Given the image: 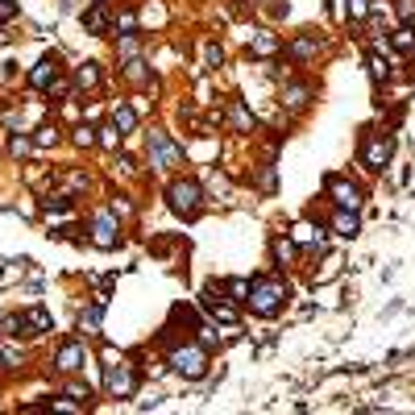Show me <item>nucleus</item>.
<instances>
[{"label":"nucleus","instance_id":"1","mask_svg":"<svg viewBox=\"0 0 415 415\" xmlns=\"http://www.w3.org/2000/svg\"><path fill=\"white\" fill-rule=\"evenodd\" d=\"M287 299H291V287H287L278 274H262V278L249 283V308H253L258 316H278V312L287 308Z\"/></svg>","mask_w":415,"mask_h":415},{"label":"nucleus","instance_id":"2","mask_svg":"<svg viewBox=\"0 0 415 415\" xmlns=\"http://www.w3.org/2000/svg\"><path fill=\"white\" fill-rule=\"evenodd\" d=\"M104 387H108L112 399H133L137 374H133V366H125L117 353H104Z\"/></svg>","mask_w":415,"mask_h":415},{"label":"nucleus","instance_id":"3","mask_svg":"<svg viewBox=\"0 0 415 415\" xmlns=\"http://www.w3.org/2000/svg\"><path fill=\"white\" fill-rule=\"evenodd\" d=\"M167 204H171L174 216L191 220L199 212V204H204V191H199L196 179H174L171 187H167Z\"/></svg>","mask_w":415,"mask_h":415},{"label":"nucleus","instance_id":"4","mask_svg":"<svg viewBox=\"0 0 415 415\" xmlns=\"http://www.w3.org/2000/svg\"><path fill=\"white\" fill-rule=\"evenodd\" d=\"M171 366L183 374V378H204L208 374V349L204 345H179V349H171Z\"/></svg>","mask_w":415,"mask_h":415},{"label":"nucleus","instance_id":"5","mask_svg":"<svg viewBox=\"0 0 415 415\" xmlns=\"http://www.w3.org/2000/svg\"><path fill=\"white\" fill-rule=\"evenodd\" d=\"M179 158H183V149L167 133H149V171H171V167H179Z\"/></svg>","mask_w":415,"mask_h":415},{"label":"nucleus","instance_id":"6","mask_svg":"<svg viewBox=\"0 0 415 415\" xmlns=\"http://www.w3.org/2000/svg\"><path fill=\"white\" fill-rule=\"evenodd\" d=\"M4 328H9L13 337H17V332H25V337H38V332H50V328H54V320H50L46 308H29V312H21V316H13Z\"/></svg>","mask_w":415,"mask_h":415},{"label":"nucleus","instance_id":"7","mask_svg":"<svg viewBox=\"0 0 415 415\" xmlns=\"http://www.w3.org/2000/svg\"><path fill=\"white\" fill-rule=\"evenodd\" d=\"M391 154H394V142L382 137V133H374V137H366V146H362V162H366L369 171H382L391 162Z\"/></svg>","mask_w":415,"mask_h":415},{"label":"nucleus","instance_id":"8","mask_svg":"<svg viewBox=\"0 0 415 415\" xmlns=\"http://www.w3.org/2000/svg\"><path fill=\"white\" fill-rule=\"evenodd\" d=\"M92 245L100 249H117L121 245V228H117V216L112 212H100L96 224H92Z\"/></svg>","mask_w":415,"mask_h":415},{"label":"nucleus","instance_id":"9","mask_svg":"<svg viewBox=\"0 0 415 415\" xmlns=\"http://www.w3.org/2000/svg\"><path fill=\"white\" fill-rule=\"evenodd\" d=\"M204 312L216 320V324H237V308H228V303H224L220 287H208V291H204Z\"/></svg>","mask_w":415,"mask_h":415},{"label":"nucleus","instance_id":"10","mask_svg":"<svg viewBox=\"0 0 415 415\" xmlns=\"http://www.w3.org/2000/svg\"><path fill=\"white\" fill-rule=\"evenodd\" d=\"M328 196L337 199V208H362V187L349 179H328Z\"/></svg>","mask_w":415,"mask_h":415},{"label":"nucleus","instance_id":"11","mask_svg":"<svg viewBox=\"0 0 415 415\" xmlns=\"http://www.w3.org/2000/svg\"><path fill=\"white\" fill-rule=\"evenodd\" d=\"M83 341H67L63 349H58V357H54V369L58 374H75V369H83Z\"/></svg>","mask_w":415,"mask_h":415},{"label":"nucleus","instance_id":"12","mask_svg":"<svg viewBox=\"0 0 415 415\" xmlns=\"http://www.w3.org/2000/svg\"><path fill=\"white\" fill-rule=\"evenodd\" d=\"M54 79H58V63H54V58H42V63L29 71V83H33L38 92H50V83H54Z\"/></svg>","mask_w":415,"mask_h":415},{"label":"nucleus","instance_id":"13","mask_svg":"<svg viewBox=\"0 0 415 415\" xmlns=\"http://www.w3.org/2000/svg\"><path fill=\"white\" fill-rule=\"evenodd\" d=\"M332 228H337V237H357V228H362L357 208H341V212L332 216Z\"/></svg>","mask_w":415,"mask_h":415},{"label":"nucleus","instance_id":"14","mask_svg":"<svg viewBox=\"0 0 415 415\" xmlns=\"http://www.w3.org/2000/svg\"><path fill=\"white\" fill-rule=\"evenodd\" d=\"M308 100H312V88H308V83H291V88H283V104L295 108V112H299Z\"/></svg>","mask_w":415,"mask_h":415},{"label":"nucleus","instance_id":"15","mask_svg":"<svg viewBox=\"0 0 415 415\" xmlns=\"http://www.w3.org/2000/svg\"><path fill=\"white\" fill-rule=\"evenodd\" d=\"M274 50H278V38L274 33H253V42H249V54L253 58H270Z\"/></svg>","mask_w":415,"mask_h":415},{"label":"nucleus","instance_id":"16","mask_svg":"<svg viewBox=\"0 0 415 415\" xmlns=\"http://www.w3.org/2000/svg\"><path fill=\"white\" fill-rule=\"evenodd\" d=\"M100 316H104V303H92V308L79 316V328H83V337H96V332H100Z\"/></svg>","mask_w":415,"mask_h":415},{"label":"nucleus","instance_id":"17","mask_svg":"<svg viewBox=\"0 0 415 415\" xmlns=\"http://www.w3.org/2000/svg\"><path fill=\"white\" fill-rule=\"evenodd\" d=\"M112 125H117L121 133H133V129H137V112H133L129 104H117V108H112Z\"/></svg>","mask_w":415,"mask_h":415},{"label":"nucleus","instance_id":"18","mask_svg":"<svg viewBox=\"0 0 415 415\" xmlns=\"http://www.w3.org/2000/svg\"><path fill=\"white\" fill-rule=\"evenodd\" d=\"M316 50H320L316 38H295V42H291V58H295V63H308Z\"/></svg>","mask_w":415,"mask_h":415},{"label":"nucleus","instance_id":"19","mask_svg":"<svg viewBox=\"0 0 415 415\" xmlns=\"http://www.w3.org/2000/svg\"><path fill=\"white\" fill-rule=\"evenodd\" d=\"M83 29H88V33H104V29H108V13H104V9H88V13H83Z\"/></svg>","mask_w":415,"mask_h":415},{"label":"nucleus","instance_id":"20","mask_svg":"<svg viewBox=\"0 0 415 415\" xmlns=\"http://www.w3.org/2000/svg\"><path fill=\"white\" fill-rule=\"evenodd\" d=\"M228 125L241 129V133H249V129H253V112H245V104H228Z\"/></svg>","mask_w":415,"mask_h":415},{"label":"nucleus","instance_id":"21","mask_svg":"<svg viewBox=\"0 0 415 415\" xmlns=\"http://www.w3.org/2000/svg\"><path fill=\"white\" fill-rule=\"evenodd\" d=\"M391 42H394V50H399V54H411V50H415V29H411V25H399Z\"/></svg>","mask_w":415,"mask_h":415},{"label":"nucleus","instance_id":"22","mask_svg":"<svg viewBox=\"0 0 415 415\" xmlns=\"http://www.w3.org/2000/svg\"><path fill=\"white\" fill-rule=\"evenodd\" d=\"M291 237H295L299 245H316V249L324 245V233H316L312 224H295V233H291Z\"/></svg>","mask_w":415,"mask_h":415},{"label":"nucleus","instance_id":"23","mask_svg":"<svg viewBox=\"0 0 415 415\" xmlns=\"http://www.w3.org/2000/svg\"><path fill=\"white\" fill-rule=\"evenodd\" d=\"M75 83H79V88H96V83H100V71H96V63H83V67L75 71Z\"/></svg>","mask_w":415,"mask_h":415},{"label":"nucleus","instance_id":"24","mask_svg":"<svg viewBox=\"0 0 415 415\" xmlns=\"http://www.w3.org/2000/svg\"><path fill=\"white\" fill-rule=\"evenodd\" d=\"M224 291L233 295V303H249V283H245V278H228Z\"/></svg>","mask_w":415,"mask_h":415},{"label":"nucleus","instance_id":"25","mask_svg":"<svg viewBox=\"0 0 415 415\" xmlns=\"http://www.w3.org/2000/svg\"><path fill=\"white\" fill-rule=\"evenodd\" d=\"M295 253H299V241H283V237H278V241H274V258H278V262H295Z\"/></svg>","mask_w":415,"mask_h":415},{"label":"nucleus","instance_id":"26","mask_svg":"<svg viewBox=\"0 0 415 415\" xmlns=\"http://www.w3.org/2000/svg\"><path fill=\"white\" fill-rule=\"evenodd\" d=\"M369 75H374V79H391V63L378 58V54H369Z\"/></svg>","mask_w":415,"mask_h":415},{"label":"nucleus","instance_id":"27","mask_svg":"<svg viewBox=\"0 0 415 415\" xmlns=\"http://www.w3.org/2000/svg\"><path fill=\"white\" fill-rule=\"evenodd\" d=\"M125 75H129L133 83H146V63H137V58H129V63H125Z\"/></svg>","mask_w":415,"mask_h":415},{"label":"nucleus","instance_id":"28","mask_svg":"<svg viewBox=\"0 0 415 415\" xmlns=\"http://www.w3.org/2000/svg\"><path fill=\"white\" fill-rule=\"evenodd\" d=\"M75 146H96V129L92 125H79L75 129Z\"/></svg>","mask_w":415,"mask_h":415},{"label":"nucleus","instance_id":"29","mask_svg":"<svg viewBox=\"0 0 415 415\" xmlns=\"http://www.w3.org/2000/svg\"><path fill=\"white\" fill-rule=\"evenodd\" d=\"M366 13H369V0H349V17H353V21H362Z\"/></svg>","mask_w":415,"mask_h":415},{"label":"nucleus","instance_id":"30","mask_svg":"<svg viewBox=\"0 0 415 415\" xmlns=\"http://www.w3.org/2000/svg\"><path fill=\"white\" fill-rule=\"evenodd\" d=\"M17 17V0H0V25Z\"/></svg>","mask_w":415,"mask_h":415},{"label":"nucleus","instance_id":"31","mask_svg":"<svg viewBox=\"0 0 415 415\" xmlns=\"http://www.w3.org/2000/svg\"><path fill=\"white\" fill-rule=\"evenodd\" d=\"M54 411H83V403H71V399H50Z\"/></svg>","mask_w":415,"mask_h":415},{"label":"nucleus","instance_id":"32","mask_svg":"<svg viewBox=\"0 0 415 415\" xmlns=\"http://www.w3.org/2000/svg\"><path fill=\"white\" fill-rule=\"evenodd\" d=\"M121 54H125V58H133V54H137V38H133V33H125V38H121Z\"/></svg>","mask_w":415,"mask_h":415},{"label":"nucleus","instance_id":"33","mask_svg":"<svg viewBox=\"0 0 415 415\" xmlns=\"http://www.w3.org/2000/svg\"><path fill=\"white\" fill-rule=\"evenodd\" d=\"M220 58H224V54H220V46H208V50H204V63H208V67H220Z\"/></svg>","mask_w":415,"mask_h":415},{"label":"nucleus","instance_id":"34","mask_svg":"<svg viewBox=\"0 0 415 415\" xmlns=\"http://www.w3.org/2000/svg\"><path fill=\"white\" fill-rule=\"evenodd\" d=\"M137 29V17L133 13H121V33H133Z\"/></svg>","mask_w":415,"mask_h":415},{"label":"nucleus","instance_id":"35","mask_svg":"<svg viewBox=\"0 0 415 415\" xmlns=\"http://www.w3.org/2000/svg\"><path fill=\"white\" fill-rule=\"evenodd\" d=\"M9 149H13V154H29V142H25V137H13V142H9Z\"/></svg>","mask_w":415,"mask_h":415},{"label":"nucleus","instance_id":"36","mask_svg":"<svg viewBox=\"0 0 415 415\" xmlns=\"http://www.w3.org/2000/svg\"><path fill=\"white\" fill-rule=\"evenodd\" d=\"M33 142H38V146H50V142H54V129H38V137H33Z\"/></svg>","mask_w":415,"mask_h":415},{"label":"nucleus","instance_id":"37","mask_svg":"<svg viewBox=\"0 0 415 415\" xmlns=\"http://www.w3.org/2000/svg\"><path fill=\"white\" fill-rule=\"evenodd\" d=\"M199 345H204V349H208V345H216V332H212V328H199Z\"/></svg>","mask_w":415,"mask_h":415},{"label":"nucleus","instance_id":"38","mask_svg":"<svg viewBox=\"0 0 415 415\" xmlns=\"http://www.w3.org/2000/svg\"><path fill=\"white\" fill-rule=\"evenodd\" d=\"M0 366H4V353H0Z\"/></svg>","mask_w":415,"mask_h":415}]
</instances>
